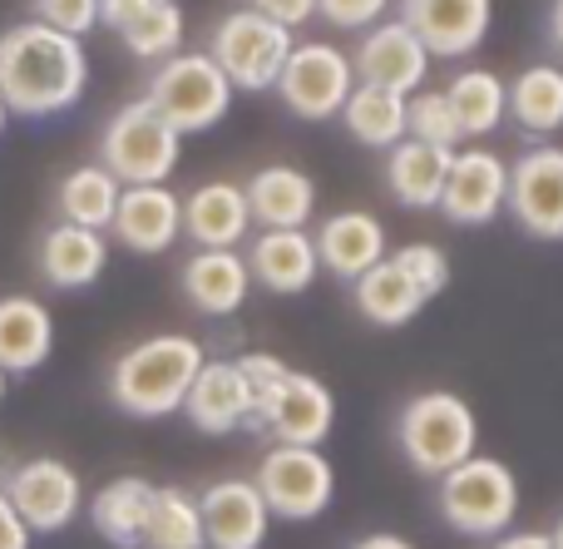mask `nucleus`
I'll return each mask as SVG.
<instances>
[{
	"label": "nucleus",
	"instance_id": "13",
	"mask_svg": "<svg viewBox=\"0 0 563 549\" xmlns=\"http://www.w3.org/2000/svg\"><path fill=\"white\" fill-rule=\"evenodd\" d=\"M400 20L420 35L430 59H470L489 40L495 0H400Z\"/></svg>",
	"mask_w": 563,
	"mask_h": 549
},
{
	"label": "nucleus",
	"instance_id": "22",
	"mask_svg": "<svg viewBox=\"0 0 563 549\" xmlns=\"http://www.w3.org/2000/svg\"><path fill=\"white\" fill-rule=\"evenodd\" d=\"M40 277L59 293H79V287H95L109 267V238L99 228H79V223H55L40 238Z\"/></svg>",
	"mask_w": 563,
	"mask_h": 549
},
{
	"label": "nucleus",
	"instance_id": "32",
	"mask_svg": "<svg viewBox=\"0 0 563 549\" xmlns=\"http://www.w3.org/2000/svg\"><path fill=\"white\" fill-rule=\"evenodd\" d=\"M509 119L525 134L549 139L563 129V65H529L509 79Z\"/></svg>",
	"mask_w": 563,
	"mask_h": 549
},
{
	"label": "nucleus",
	"instance_id": "36",
	"mask_svg": "<svg viewBox=\"0 0 563 549\" xmlns=\"http://www.w3.org/2000/svg\"><path fill=\"white\" fill-rule=\"evenodd\" d=\"M238 366H243L247 392H253V421H247V431H257V426H263V411L273 406V396L282 392V382L291 376V366L282 362V356H273V352H243V356H238Z\"/></svg>",
	"mask_w": 563,
	"mask_h": 549
},
{
	"label": "nucleus",
	"instance_id": "16",
	"mask_svg": "<svg viewBox=\"0 0 563 549\" xmlns=\"http://www.w3.org/2000/svg\"><path fill=\"white\" fill-rule=\"evenodd\" d=\"M203 510L208 549H263L273 530V510H267L263 491L253 481H218L198 495Z\"/></svg>",
	"mask_w": 563,
	"mask_h": 549
},
{
	"label": "nucleus",
	"instance_id": "6",
	"mask_svg": "<svg viewBox=\"0 0 563 549\" xmlns=\"http://www.w3.org/2000/svg\"><path fill=\"white\" fill-rule=\"evenodd\" d=\"M178 154H184V134L174 124H164L148 99L124 105L104 124V139H99V164L119 184H168V174L178 168Z\"/></svg>",
	"mask_w": 563,
	"mask_h": 549
},
{
	"label": "nucleus",
	"instance_id": "34",
	"mask_svg": "<svg viewBox=\"0 0 563 549\" xmlns=\"http://www.w3.org/2000/svg\"><path fill=\"white\" fill-rule=\"evenodd\" d=\"M119 35H124L129 55L158 65V59H168V55L184 50V10H178V0H148Z\"/></svg>",
	"mask_w": 563,
	"mask_h": 549
},
{
	"label": "nucleus",
	"instance_id": "37",
	"mask_svg": "<svg viewBox=\"0 0 563 549\" xmlns=\"http://www.w3.org/2000/svg\"><path fill=\"white\" fill-rule=\"evenodd\" d=\"M390 257H396V263L406 267L410 283L426 293V303H430V297H440V293L450 287V257L440 253L435 243H406V248H396Z\"/></svg>",
	"mask_w": 563,
	"mask_h": 549
},
{
	"label": "nucleus",
	"instance_id": "43",
	"mask_svg": "<svg viewBox=\"0 0 563 549\" xmlns=\"http://www.w3.org/2000/svg\"><path fill=\"white\" fill-rule=\"evenodd\" d=\"M489 549H554V540L544 530H505Z\"/></svg>",
	"mask_w": 563,
	"mask_h": 549
},
{
	"label": "nucleus",
	"instance_id": "12",
	"mask_svg": "<svg viewBox=\"0 0 563 549\" xmlns=\"http://www.w3.org/2000/svg\"><path fill=\"white\" fill-rule=\"evenodd\" d=\"M351 69H356L361 85H380L396 89V95H416L430 75V50L420 45V35L406 20H376V25L361 35V45L351 50Z\"/></svg>",
	"mask_w": 563,
	"mask_h": 549
},
{
	"label": "nucleus",
	"instance_id": "18",
	"mask_svg": "<svg viewBox=\"0 0 563 549\" xmlns=\"http://www.w3.org/2000/svg\"><path fill=\"white\" fill-rule=\"evenodd\" d=\"M247 273L257 287L277 297H297L317 283L321 257H317V238L307 228H263L247 248Z\"/></svg>",
	"mask_w": 563,
	"mask_h": 549
},
{
	"label": "nucleus",
	"instance_id": "44",
	"mask_svg": "<svg viewBox=\"0 0 563 549\" xmlns=\"http://www.w3.org/2000/svg\"><path fill=\"white\" fill-rule=\"evenodd\" d=\"M351 549H416V545L400 540V535H390V530H376V535H366V540H356Z\"/></svg>",
	"mask_w": 563,
	"mask_h": 549
},
{
	"label": "nucleus",
	"instance_id": "14",
	"mask_svg": "<svg viewBox=\"0 0 563 549\" xmlns=\"http://www.w3.org/2000/svg\"><path fill=\"white\" fill-rule=\"evenodd\" d=\"M509 198V164L495 149H455L450 158V178L440 194V213L460 228H485L489 218H499Z\"/></svg>",
	"mask_w": 563,
	"mask_h": 549
},
{
	"label": "nucleus",
	"instance_id": "31",
	"mask_svg": "<svg viewBox=\"0 0 563 549\" xmlns=\"http://www.w3.org/2000/svg\"><path fill=\"white\" fill-rule=\"evenodd\" d=\"M406 99L410 95H396V89H380V85H361L346 95L341 105V124L356 144L366 149H396L406 139Z\"/></svg>",
	"mask_w": 563,
	"mask_h": 549
},
{
	"label": "nucleus",
	"instance_id": "29",
	"mask_svg": "<svg viewBox=\"0 0 563 549\" xmlns=\"http://www.w3.org/2000/svg\"><path fill=\"white\" fill-rule=\"evenodd\" d=\"M450 114L460 124V139H485L505 124L509 114V85L495 75V69H460L455 79L445 85Z\"/></svg>",
	"mask_w": 563,
	"mask_h": 549
},
{
	"label": "nucleus",
	"instance_id": "2",
	"mask_svg": "<svg viewBox=\"0 0 563 549\" xmlns=\"http://www.w3.org/2000/svg\"><path fill=\"white\" fill-rule=\"evenodd\" d=\"M203 347L184 332H158L134 342L109 372V396L124 416L139 421H164V416L184 411L188 386L203 372Z\"/></svg>",
	"mask_w": 563,
	"mask_h": 549
},
{
	"label": "nucleus",
	"instance_id": "3",
	"mask_svg": "<svg viewBox=\"0 0 563 549\" xmlns=\"http://www.w3.org/2000/svg\"><path fill=\"white\" fill-rule=\"evenodd\" d=\"M400 455L410 461V471L440 481L445 471H455L460 461H470L479 446V421L470 411L465 396L455 392H420L406 402L396 421Z\"/></svg>",
	"mask_w": 563,
	"mask_h": 549
},
{
	"label": "nucleus",
	"instance_id": "41",
	"mask_svg": "<svg viewBox=\"0 0 563 549\" xmlns=\"http://www.w3.org/2000/svg\"><path fill=\"white\" fill-rule=\"evenodd\" d=\"M0 549H30V525L15 515L5 491H0Z\"/></svg>",
	"mask_w": 563,
	"mask_h": 549
},
{
	"label": "nucleus",
	"instance_id": "39",
	"mask_svg": "<svg viewBox=\"0 0 563 549\" xmlns=\"http://www.w3.org/2000/svg\"><path fill=\"white\" fill-rule=\"evenodd\" d=\"M386 10L390 0H317V15L336 30H371L376 20H386Z\"/></svg>",
	"mask_w": 563,
	"mask_h": 549
},
{
	"label": "nucleus",
	"instance_id": "46",
	"mask_svg": "<svg viewBox=\"0 0 563 549\" xmlns=\"http://www.w3.org/2000/svg\"><path fill=\"white\" fill-rule=\"evenodd\" d=\"M5 124H10V105H5V95H0V134H5Z\"/></svg>",
	"mask_w": 563,
	"mask_h": 549
},
{
	"label": "nucleus",
	"instance_id": "48",
	"mask_svg": "<svg viewBox=\"0 0 563 549\" xmlns=\"http://www.w3.org/2000/svg\"><path fill=\"white\" fill-rule=\"evenodd\" d=\"M5 382H10V372H5V366H0V402H5Z\"/></svg>",
	"mask_w": 563,
	"mask_h": 549
},
{
	"label": "nucleus",
	"instance_id": "47",
	"mask_svg": "<svg viewBox=\"0 0 563 549\" xmlns=\"http://www.w3.org/2000/svg\"><path fill=\"white\" fill-rule=\"evenodd\" d=\"M549 540H554V549H563V520L554 525V530H549Z\"/></svg>",
	"mask_w": 563,
	"mask_h": 549
},
{
	"label": "nucleus",
	"instance_id": "30",
	"mask_svg": "<svg viewBox=\"0 0 563 549\" xmlns=\"http://www.w3.org/2000/svg\"><path fill=\"white\" fill-rule=\"evenodd\" d=\"M119 194H124V184H119L104 164L69 168V174L59 178V188H55L59 223H79V228H99V233H109L114 208H119Z\"/></svg>",
	"mask_w": 563,
	"mask_h": 549
},
{
	"label": "nucleus",
	"instance_id": "7",
	"mask_svg": "<svg viewBox=\"0 0 563 549\" xmlns=\"http://www.w3.org/2000/svg\"><path fill=\"white\" fill-rule=\"evenodd\" d=\"M208 55H213V65L223 69L233 89H247V95L277 89V75L291 55V30L267 20L263 10H253V6L228 10L213 25Z\"/></svg>",
	"mask_w": 563,
	"mask_h": 549
},
{
	"label": "nucleus",
	"instance_id": "17",
	"mask_svg": "<svg viewBox=\"0 0 563 549\" xmlns=\"http://www.w3.org/2000/svg\"><path fill=\"white\" fill-rule=\"evenodd\" d=\"M336 426V402H331L327 382L307 372H291L282 382V392L273 396V406L263 411L257 431L273 436L277 446H321Z\"/></svg>",
	"mask_w": 563,
	"mask_h": 549
},
{
	"label": "nucleus",
	"instance_id": "9",
	"mask_svg": "<svg viewBox=\"0 0 563 549\" xmlns=\"http://www.w3.org/2000/svg\"><path fill=\"white\" fill-rule=\"evenodd\" d=\"M356 89V69H351V55L327 40H307V45H291L287 65L277 75V95L282 105L291 109L307 124H321V119H336L346 95Z\"/></svg>",
	"mask_w": 563,
	"mask_h": 549
},
{
	"label": "nucleus",
	"instance_id": "4",
	"mask_svg": "<svg viewBox=\"0 0 563 549\" xmlns=\"http://www.w3.org/2000/svg\"><path fill=\"white\" fill-rule=\"evenodd\" d=\"M144 99L178 134H208V129L223 124L228 109H233V85H228V75L213 65L208 50H178V55L154 65V79H148Z\"/></svg>",
	"mask_w": 563,
	"mask_h": 549
},
{
	"label": "nucleus",
	"instance_id": "26",
	"mask_svg": "<svg viewBox=\"0 0 563 549\" xmlns=\"http://www.w3.org/2000/svg\"><path fill=\"white\" fill-rule=\"evenodd\" d=\"M450 158L455 149H435L420 144V139H400L396 149H386V188L400 208H440V194H445L450 178Z\"/></svg>",
	"mask_w": 563,
	"mask_h": 549
},
{
	"label": "nucleus",
	"instance_id": "33",
	"mask_svg": "<svg viewBox=\"0 0 563 549\" xmlns=\"http://www.w3.org/2000/svg\"><path fill=\"white\" fill-rule=\"evenodd\" d=\"M139 549H208L198 495L178 491V485H154V505H148Z\"/></svg>",
	"mask_w": 563,
	"mask_h": 549
},
{
	"label": "nucleus",
	"instance_id": "28",
	"mask_svg": "<svg viewBox=\"0 0 563 549\" xmlns=\"http://www.w3.org/2000/svg\"><path fill=\"white\" fill-rule=\"evenodd\" d=\"M148 505H154V485L139 481V475H119V481H109L104 491L89 501V525H95V535L104 545L139 549V540H144Z\"/></svg>",
	"mask_w": 563,
	"mask_h": 549
},
{
	"label": "nucleus",
	"instance_id": "20",
	"mask_svg": "<svg viewBox=\"0 0 563 549\" xmlns=\"http://www.w3.org/2000/svg\"><path fill=\"white\" fill-rule=\"evenodd\" d=\"M311 238H317L321 267L331 277H341V283H356L361 273H371L386 257V223L376 213H366V208H341Z\"/></svg>",
	"mask_w": 563,
	"mask_h": 549
},
{
	"label": "nucleus",
	"instance_id": "15",
	"mask_svg": "<svg viewBox=\"0 0 563 549\" xmlns=\"http://www.w3.org/2000/svg\"><path fill=\"white\" fill-rule=\"evenodd\" d=\"M109 233L129 253H144V257L168 253L184 238V198L168 184H124Z\"/></svg>",
	"mask_w": 563,
	"mask_h": 549
},
{
	"label": "nucleus",
	"instance_id": "21",
	"mask_svg": "<svg viewBox=\"0 0 563 549\" xmlns=\"http://www.w3.org/2000/svg\"><path fill=\"white\" fill-rule=\"evenodd\" d=\"M184 297L203 317H233L253 293V273L238 248H198L184 263Z\"/></svg>",
	"mask_w": 563,
	"mask_h": 549
},
{
	"label": "nucleus",
	"instance_id": "5",
	"mask_svg": "<svg viewBox=\"0 0 563 549\" xmlns=\"http://www.w3.org/2000/svg\"><path fill=\"white\" fill-rule=\"evenodd\" d=\"M440 515L460 535L475 540H499L519 515V481L505 461L495 455H470L455 471L440 475Z\"/></svg>",
	"mask_w": 563,
	"mask_h": 549
},
{
	"label": "nucleus",
	"instance_id": "42",
	"mask_svg": "<svg viewBox=\"0 0 563 549\" xmlns=\"http://www.w3.org/2000/svg\"><path fill=\"white\" fill-rule=\"evenodd\" d=\"M148 0H99V25H109V30H124L129 20L144 10Z\"/></svg>",
	"mask_w": 563,
	"mask_h": 549
},
{
	"label": "nucleus",
	"instance_id": "25",
	"mask_svg": "<svg viewBox=\"0 0 563 549\" xmlns=\"http://www.w3.org/2000/svg\"><path fill=\"white\" fill-rule=\"evenodd\" d=\"M257 228H307L317 213V184L291 164H267L243 184Z\"/></svg>",
	"mask_w": 563,
	"mask_h": 549
},
{
	"label": "nucleus",
	"instance_id": "24",
	"mask_svg": "<svg viewBox=\"0 0 563 549\" xmlns=\"http://www.w3.org/2000/svg\"><path fill=\"white\" fill-rule=\"evenodd\" d=\"M55 352V317L45 303L25 293L0 297V366L10 376H25L49 362Z\"/></svg>",
	"mask_w": 563,
	"mask_h": 549
},
{
	"label": "nucleus",
	"instance_id": "8",
	"mask_svg": "<svg viewBox=\"0 0 563 549\" xmlns=\"http://www.w3.org/2000/svg\"><path fill=\"white\" fill-rule=\"evenodd\" d=\"M253 485L263 491L273 520L307 525L317 515H327L331 495H336V471L321 455V446H273L257 461Z\"/></svg>",
	"mask_w": 563,
	"mask_h": 549
},
{
	"label": "nucleus",
	"instance_id": "27",
	"mask_svg": "<svg viewBox=\"0 0 563 549\" xmlns=\"http://www.w3.org/2000/svg\"><path fill=\"white\" fill-rule=\"evenodd\" d=\"M351 303H356V312L366 317L371 327H406L410 317H420L426 293H420L406 277V267L386 253L371 273H361L356 283H351Z\"/></svg>",
	"mask_w": 563,
	"mask_h": 549
},
{
	"label": "nucleus",
	"instance_id": "38",
	"mask_svg": "<svg viewBox=\"0 0 563 549\" xmlns=\"http://www.w3.org/2000/svg\"><path fill=\"white\" fill-rule=\"evenodd\" d=\"M35 20L85 40L99 25V0H35Z\"/></svg>",
	"mask_w": 563,
	"mask_h": 549
},
{
	"label": "nucleus",
	"instance_id": "11",
	"mask_svg": "<svg viewBox=\"0 0 563 549\" xmlns=\"http://www.w3.org/2000/svg\"><path fill=\"white\" fill-rule=\"evenodd\" d=\"M5 495L20 520L30 525V535H59L65 525H75L79 505H85V485H79L75 465H65L59 455L20 461L5 475Z\"/></svg>",
	"mask_w": 563,
	"mask_h": 549
},
{
	"label": "nucleus",
	"instance_id": "1",
	"mask_svg": "<svg viewBox=\"0 0 563 549\" xmlns=\"http://www.w3.org/2000/svg\"><path fill=\"white\" fill-rule=\"evenodd\" d=\"M89 85V55L85 40L65 35V30L45 25V20H25L0 35V95H5L10 114L20 119H49L79 105Z\"/></svg>",
	"mask_w": 563,
	"mask_h": 549
},
{
	"label": "nucleus",
	"instance_id": "45",
	"mask_svg": "<svg viewBox=\"0 0 563 549\" xmlns=\"http://www.w3.org/2000/svg\"><path fill=\"white\" fill-rule=\"evenodd\" d=\"M549 45H554V55L563 59V0L549 6Z\"/></svg>",
	"mask_w": 563,
	"mask_h": 549
},
{
	"label": "nucleus",
	"instance_id": "23",
	"mask_svg": "<svg viewBox=\"0 0 563 549\" xmlns=\"http://www.w3.org/2000/svg\"><path fill=\"white\" fill-rule=\"evenodd\" d=\"M184 233L194 238L198 248H238L247 233H253V208H247L243 184H228V178H213V184H198L194 194L184 198Z\"/></svg>",
	"mask_w": 563,
	"mask_h": 549
},
{
	"label": "nucleus",
	"instance_id": "40",
	"mask_svg": "<svg viewBox=\"0 0 563 549\" xmlns=\"http://www.w3.org/2000/svg\"><path fill=\"white\" fill-rule=\"evenodd\" d=\"M253 10H263V15L277 20V25L297 30V25H307V20L317 15V0H253Z\"/></svg>",
	"mask_w": 563,
	"mask_h": 549
},
{
	"label": "nucleus",
	"instance_id": "35",
	"mask_svg": "<svg viewBox=\"0 0 563 549\" xmlns=\"http://www.w3.org/2000/svg\"><path fill=\"white\" fill-rule=\"evenodd\" d=\"M406 134L420 139V144H435V149L465 144V139H460L455 114H450L445 89H416V95L406 99Z\"/></svg>",
	"mask_w": 563,
	"mask_h": 549
},
{
	"label": "nucleus",
	"instance_id": "10",
	"mask_svg": "<svg viewBox=\"0 0 563 549\" xmlns=\"http://www.w3.org/2000/svg\"><path fill=\"white\" fill-rule=\"evenodd\" d=\"M505 208L539 243H563V144H534L509 164Z\"/></svg>",
	"mask_w": 563,
	"mask_h": 549
},
{
	"label": "nucleus",
	"instance_id": "19",
	"mask_svg": "<svg viewBox=\"0 0 563 549\" xmlns=\"http://www.w3.org/2000/svg\"><path fill=\"white\" fill-rule=\"evenodd\" d=\"M184 416L203 436L247 431V421H253V392H247V376L238 366V356L233 362H203V372L188 386Z\"/></svg>",
	"mask_w": 563,
	"mask_h": 549
}]
</instances>
